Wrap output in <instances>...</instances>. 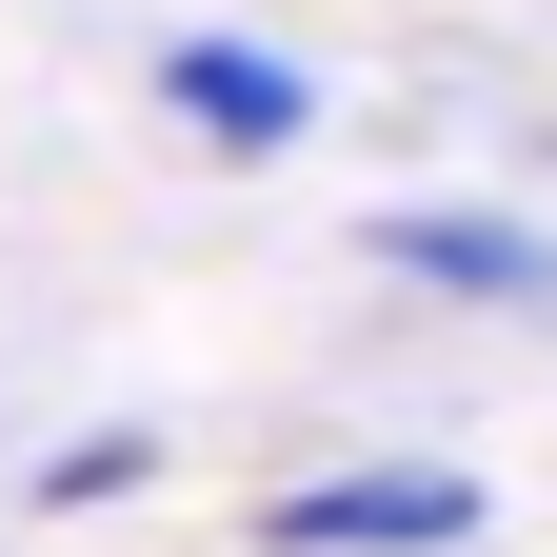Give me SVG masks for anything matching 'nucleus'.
<instances>
[{
    "instance_id": "nucleus-1",
    "label": "nucleus",
    "mask_w": 557,
    "mask_h": 557,
    "mask_svg": "<svg viewBox=\"0 0 557 557\" xmlns=\"http://www.w3.org/2000/svg\"><path fill=\"white\" fill-rule=\"evenodd\" d=\"M458 537H478V478L458 458H359V478L259 498V557H458Z\"/></svg>"
},
{
    "instance_id": "nucleus-2",
    "label": "nucleus",
    "mask_w": 557,
    "mask_h": 557,
    "mask_svg": "<svg viewBox=\"0 0 557 557\" xmlns=\"http://www.w3.org/2000/svg\"><path fill=\"white\" fill-rule=\"evenodd\" d=\"M379 278H418V299H498V319H557V239L498 220V199H379L359 220Z\"/></svg>"
},
{
    "instance_id": "nucleus-3",
    "label": "nucleus",
    "mask_w": 557,
    "mask_h": 557,
    "mask_svg": "<svg viewBox=\"0 0 557 557\" xmlns=\"http://www.w3.org/2000/svg\"><path fill=\"white\" fill-rule=\"evenodd\" d=\"M160 120L220 139V160H299V139H319V81L278 40H220V21H199V40H160Z\"/></svg>"
},
{
    "instance_id": "nucleus-4",
    "label": "nucleus",
    "mask_w": 557,
    "mask_h": 557,
    "mask_svg": "<svg viewBox=\"0 0 557 557\" xmlns=\"http://www.w3.org/2000/svg\"><path fill=\"white\" fill-rule=\"evenodd\" d=\"M139 478H160V438H139V418H120V438H60V458H40V498L81 518V498H139Z\"/></svg>"
}]
</instances>
